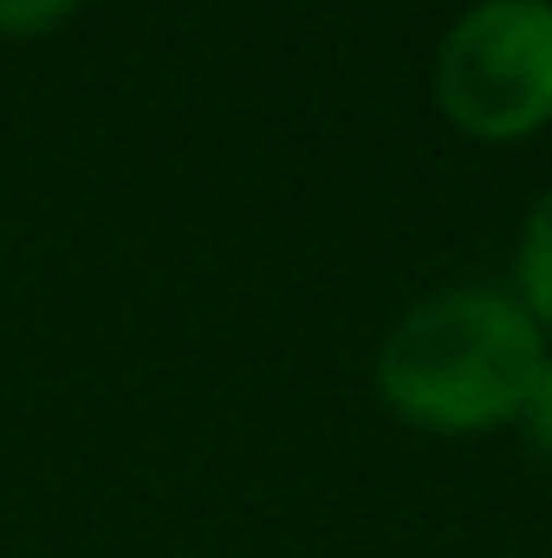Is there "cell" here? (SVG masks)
Returning <instances> with one entry per match:
<instances>
[{"label":"cell","instance_id":"cell-1","mask_svg":"<svg viewBox=\"0 0 552 558\" xmlns=\"http://www.w3.org/2000/svg\"><path fill=\"white\" fill-rule=\"evenodd\" d=\"M540 371H547V344L533 312L481 286L422 299L377 351L384 403L416 428H442V435L514 422Z\"/></svg>","mask_w":552,"mask_h":558},{"label":"cell","instance_id":"cell-2","mask_svg":"<svg viewBox=\"0 0 552 558\" xmlns=\"http://www.w3.org/2000/svg\"><path fill=\"white\" fill-rule=\"evenodd\" d=\"M435 98L455 131L488 143L527 137L552 118V7L481 0L442 39Z\"/></svg>","mask_w":552,"mask_h":558},{"label":"cell","instance_id":"cell-3","mask_svg":"<svg viewBox=\"0 0 552 558\" xmlns=\"http://www.w3.org/2000/svg\"><path fill=\"white\" fill-rule=\"evenodd\" d=\"M520 279H527V299H533V318L552 325V189L540 195L533 221H527V241H520Z\"/></svg>","mask_w":552,"mask_h":558},{"label":"cell","instance_id":"cell-4","mask_svg":"<svg viewBox=\"0 0 552 558\" xmlns=\"http://www.w3.org/2000/svg\"><path fill=\"white\" fill-rule=\"evenodd\" d=\"M79 0H0V33L7 39H33L46 26H59Z\"/></svg>","mask_w":552,"mask_h":558},{"label":"cell","instance_id":"cell-5","mask_svg":"<svg viewBox=\"0 0 552 558\" xmlns=\"http://www.w3.org/2000/svg\"><path fill=\"white\" fill-rule=\"evenodd\" d=\"M520 416H527V435L552 454V357H547V371H540V384H533V397H527Z\"/></svg>","mask_w":552,"mask_h":558}]
</instances>
